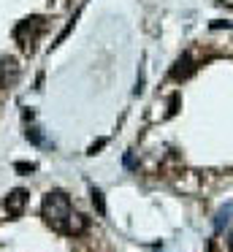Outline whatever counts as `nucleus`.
<instances>
[{
    "instance_id": "obj_8",
    "label": "nucleus",
    "mask_w": 233,
    "mask_h": 252,
    "mask_svg": "<svg viewBox=\"0 0 233 252\" xmlns=\"http://www.w3.org/2000/svg\"><path fill=\"white\" fill-rule=\"evenodd\" d=\"M103 147H106V138H98V141L90 147V155H98V149H103Z\"/></svg>"
},
{
    "instance_id": "obj_1",
    "label": "nucleus",
    "mask_w": 233,
    "mask_h": 252,
    "mask_svg": "<svg viewBox=\"0 0 233 252\" xmlns=\"http://www.w3.org/2000/svg\"><path fill=\"white\" fill-rule=\"evenodd\" d=\"M70 214H73L70 212V201L63 190H54L43 198V217H46V222L54 230H68Z\"/></svg>"
},
{
    "instance_id": "obj_4",
    "label": "nucleus",
    "mask_w": 233,
    "mask_h": 252,
    "mask_svg": "<svg viewBox=\"0 0 233 252\" xmlns=\"http://www.w3.org/2000/svg\"><path fill=\"white\" fill-rule=\"evenodd\" d=\"M231 212H233V206L220 209V214H217V220H214V230H217V233H220V230L228 225V220H231Z\"/></svg>"
},
{
    "instance_id": "obj_9",
    "label": "nucleus",
    "mask_w": 233,
    "mask_h": 252,
    "mask_svg": "<svg viewBox=\"0 0 233 252\" xmlns=\"http://www.w3.org/2000/svg\"><path fill=\"white\" fill-rule=\"evenodd\" d=\"M228 250L233 252V228H231V233H228Z\"/></svg>"
},
{
    "instance_id": "obj_3",
    "label": "nucleus",
    "mask_w": 233,
    "mask_h": 252,
    "mask_svg": "<svg viewBox=\"0 0 233 252\" xmlns=\"http://www.w3.org/2000/svg\"><path fill=\"white\" fill-rule=\"evenodd\" d=\"M193 71H195V65H193V60H190V55H182V57L176 60V65L171 68V79L182 82V79H187Z\"/></svg>"
},
{
    "instance_id": "obj_6",
    "label": "nucleus",
    "mask_w": 233,
    "mask_h": 252,
    "mask_svg": "<svg viewBox=\"0 0 233 252\" xmlns=\"http://www.w3.org/2000/svg\"><path fill=\"white\" fill-rule=\"evenodd\" d=\"M27 141H33V144H43V138H41V133H38V127H27Z\"/></svg>"
},
{
    "instance_id": "obj_5",
    "label": "nucleus",
    "mask_w": 233,
    "mask_h": 252,
    "mask_svg": "<svg viewBox=\"0 0 233 252\" xmlns=\"http://www.w3.org/2000/svg\"><path fill=\"white\" fill-rule=\"evenodd\" d=\"M92 203H95L98 214H100V217H106V201H103V192L100 190H92Z\"/></svg>"
},
{
    "instance_id": "obj_7",
    "label": "nucleus",
    "mask_w": 233,
    "mask_h": 252,
    "mask_svg": "<svg viewBox=\"0 0 233 252\" xmlns=\"http://www.w3.org/2000/svg\"><path fill=\"white\" fill-rule=\"evenodd\" d=\"M14 168L19 171V174H33V171H35V165H33V163H16Z\"/></svg>"
},
{
    "instance_id": "obj_2",
    "label": "nucleus",
    "mask_w": 233,
    "mask_h": 252,
    "mask_svg": "<svg viewBox=\"0 0 233 252\" xmlns=\"http://www.w3.org/2000/svg\"><path fill=\"white\" fill-rule=\"evenodd\" d=\"M27 192L25 190H11L8 198H5V209H8L11 217H22V209H25Z\"/></svg>"
}]
</instances>
